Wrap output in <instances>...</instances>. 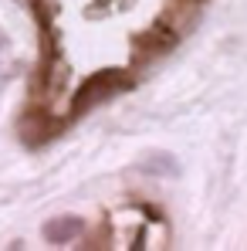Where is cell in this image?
<instances>
[{"label":"cell","mask_w":247,"mask_h":251,"mask_svg":"<svg viewBox=\"0 0 247 251\" xmlns=\"http://www.w3.org/2000/svg\"><path fill=\"white\" fill-rule=\"evenodd\" d=\"M82 231H85L82 217H71V214H61V217L44 221V241H51V245H71Z\"/></svg>","instance_id":"6da1fadb"},{"label":"cell","mask_w":247,"mask_h":251,"mask_svg":"<svg viewBox=\"0 0 247 251\" xmlns=\"http://www.w3.org/2000/svg\"><path fill=\"white\" fill-rule=\"evenodd\" d=\"M139 173H146V176H159V180H176L180 173H183V167H180V160L173 156V153H149L142 163H139Z\"/></svg>","instance_id":"7a4b0ae2"}]
</instances>
